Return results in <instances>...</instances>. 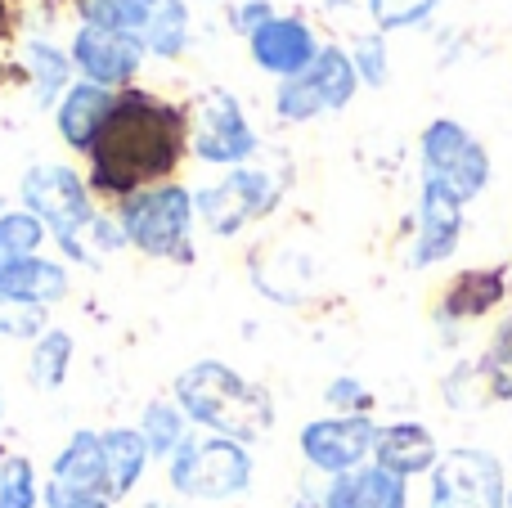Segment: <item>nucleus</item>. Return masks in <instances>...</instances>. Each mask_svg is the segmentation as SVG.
<instances>
[{
	"mask_svg": "<svg viewBox=\"0 0 512 508\" xmlns=\"http://www.w3.org/2000/svg\"><path fill=\"white\" fill-rule=\"evenodd\" d=\"M45 239H50V230H45L27 207H9V212L0 216V270L18 266V261H27V257H41Z\"/></svg>",
	"mask_w": 512,
	"mask_h": 508,
	"instance_id": "obj_27",
	"label": "nucleus"
},
{
	"mask_svg": "<svg viewBox=\"0 0 512 508\" xmlns=\"http://www.w3.org/2000/svg\"><path fill=\"white\" fill-rule=\"evenodd\" d=\"M324 405L333 414H373V392L355 374H337L324 387Z\"/></svg>",
	"mask_w": 512,
	"mask_h": 508,
	"instance_id": "obj_32",
	"label": "nucleus"
},
{
	"mask_svg": "<svg viewBox=\"0 0 512 508\" xmlns=\"http://www.w3.org/2000/svg\"><path fill=\"white\" fill-rule=\"evenodd\" d=\"M189 428H194V423L185 419V410H180L176 401H149L140 414V437H144V446H149L153 459L176 455V450L185 446Z\"/></svg>",
	"mask_w": 512,
	"mask_h": 508,
	"instance_id": "obj_26",
	"label": "nucleus"
},
{
	"mask_svg": "<svg viewBox=\"0 0 512 508\" xmlns=\"http://www.w3.org/2000/svg\"><path fill=\"white\" fill-rule=\"evenodd\" d=\"M508 266H468L459 275H450V284L441 288L436 297V329L454 333V329H468L477 320H490L499 306L508 302Z\"/></svg>",
	"mask_w": 512,
	"mask_h": 508,
	"instance_id": "obj_14",
	"label": "nucleus"
},
{
	"mask_svg": "<svg viewBox=\"0 0 512 508\" xmlns=\"http://www.w3.org/2000/svg\"><path fill=\"white\" fill-rule=\"evenodd\" d=\"M99 446H104V468H108V495L126 500L135 486L149 473V446H144L140 428H104L99 432Z\"/></svg>",
	"mask_w": 512,
	"mask_h": 508,
	"instance_id": "obj_21",
	"label": "nucleus"
},
{
	"mask_svg": "<svg viewBox=\"0 0 512 508\" xmlns=\"http://www.w3.org/2000/svg\"><path fill=\"white\" fill-rule=\"evenodd\" d=\"M50 482L68 486V491H81V495H108V468H104V446H99V432L95 428H77L63 450L54 455L50 464Z\"/></svg>",
	"mask_w": 512,
	"mask_h": 508,
	"instance_id": "obj_20",
	"label": "nucleus"
},
{
	"mask_svg": "<svg viewBox=\"0 0 512 508\" xmlns=\"http://www.w3.org/2000/svg\"><path fill=\"white\" fill-rule=\"evenodd\" d=\"M189 153V113L176 99H162L153 90H117V104L108 113L104 131L95 135L90 162V194L99 198H131L140 189L176 180L180 162Z\"/></svg>",
	"mask_w": 512,
	"mask_h": 508,
	"instance_id": "obj_1",
	"label": "nucleus"
},
{
	"mask_svg": "<svg viewBox=\"0 0 512 508\" xmlns=\"http://www.w3.org/2000/svg\"><path fill=\"white\" fill-rule=\"evenodd\" d=\"M418 167L423 180L441 185L445 194H454L463 207L477 203L490 189V149L459 122V117H432L418 135Z\"/></svg>",
	"mask_w": 512,
	"mask_h": 508,
	"instance_id": "obj_6",
	"label": "nucleus"
},
{
	"mask_svg": "<svg viewBox=\"0 0 512 508\" xmlns=\"http://www.w3.org/2000/svg\"><path fill=\"white\" fill-rule=\"evenodd\" d=\"M463 243V203L445 194L441 185L423 180L418 185V212H414V243H409V270H432L459 252Z\"/></svg>",
	"mask_w": 512,
	"mask_h": 508,
	"instance_id": "obj_13",
	"label": "nucleus"
},
{
	"mask_svg": "<svg viewBox=\"0 0 512 508\" xmlns=\"http://www.w3.org/2000/svg\"><path fill=\"white\" fill-rule=\"evenodd\" d=\"M508 508H512V486H508Z\"/></svg>",
	"mask_w": 512,
	"mask_h": 508,
	"instance_id": "obj_40",
	"label": "nucleus"
},
{
	"mask_svg": "<svg viewBox=\"0 0 512 508\" xmlns=\"http://www.w3.org/2000/svg\"><path fill=\"white\" fill-rule=\"evenodd\" d=\"M45 329H50V324H45V311H36V306H23V302H9V297H0V338L36 342Z\"/></svg>",
	"mask_w": 512,
	"mask_h": 508,
	"instance_id": "obj_33",
	"label": "nucleus"
},
{
	"mask_svg": "<svg viewBox=\"0 0 512 508\" xmlns=\"http://www.w3.org/2000/svg\"><path fill=\"white\" fill-rule=\"evenodd\" d=\"M427 508H508V473L495 450L454 446L427 477Z\"/></svg>",
	"mask_w": 512,
	"mask_h": 508,
	"instance_id": "obj_9",
	"label": "nucleus"
},
{
	"mask_svg": "<svg viewBox=\"0 0 512 508\" xmlns=\"http://www.w3.org/2000/svg\"><path fill=\"white\" fill-rule=\"evenodd\" d=\"M41 477L27 455L0 459V508H41Z\"/></svg>",
	"mask_w": 512,
	"mask_h": 508,
	"instance_id": "obj_29",
	"label": "nucleus"
},
{
	"mask_svg": "<svg viewBox=\"0 0 512 508\" xmlns=\"http://www.w3.org/2000/svg\"><path fill=\"white\" fill-rule=\"evenodd\" d=\"M292 508H328V504H324V491H310V486H306V491L292 500Z\"/></svg>",
	"mask_w": 512,
	"mask_h": 508,
	"instance_id": "obj_37",
	"label": "nucleus"
},
{
	"mask_svg": "<svg viewBox=\"0 0 512 508\" xmlns=\"http://www.w3.org/2000/svg\"><path fill=\"white\" fill-rule=\"evenodd\" d=\"M194 189L180 180L140 189L117 203V225L126 234V248L144 252L153 261H194Z\"/></svg>",
	"mask_w": 512,
	"mask_h": 508,
	"instance_id": "obj_4",
	"label": "nucleus"
},
{
	"mask_svg": "<svg viewBox=\"0 0 512 508\" xmlns=\"http://www.w3.org/2000/svg\"><path fill=\"white\" fill-rule=\"evenodd\" d=\"M441 441L427 423H414V419H396V423H382L378 428V446H373V464L387 468V473L405 477H432V468L441 464Z\"/></svg>",
	"mask_w": 512,
	"mask_h": 508,
	"instance_id": "obj_16",
	"label": "nucleus"
},
{
	"mask_svg": "<svg viewBox=\"0 0 512 508\" xmlns=\"http://www.w3.org/2000/svg\"><path fill=\"white\" fill-rule=\"evenodd\" d=\"M0 428H5V392H0Z\"/></svg>",
	"mask_w": 512,
	"mask_h": 508,
	"instance_id": "obj_39",
	"label": "nucleus"
},
{
	"mask_svg": "<svg viewBox=\"0 0 512 508\" xmlns=\"http://www.w3.org/2000/svg\"><path fill=\"white\" fill-rule=\"evenodd\" d=\"M144 54L149 50L135 36L104 32V27H86V23L72 32V45H68V59L81 72V81L104 90H131V81L144 68Z\"/></svg>",
	"mask_w": 512,
	"mask_h": 508,
	"instance_id": "obj_12",
	"label": "nucleus"
},
{
	"mask_svg": "<svg viewBox=\"0 0 512 508\" xmlns=\"http://www.w3.org/2000/svg\"><path fill=\"white\" fill-rule=\"evenodd\" d=\"M68 293H72V275H68V266L54 257H27V261H18V266L0 270V297H9V302L50 311V306L63 302Z\"/></svg>",
	"mask_w": 512,
	"mask_h": 508,
	"instance_id": "obj_19",
	"label": "nucleus"
},
{
	"mask_svg": "<svg viewBox=\"0 0 512 508\" xmlns=\"http://www.w3.org/2000/svg\"><path fill=\"white\" fill-rule=\"evenodd\" d=\"M351 63L355 72H360V86L369 90H382L391 81V54H387V41H382V32H364L351 41Z\"/></svg>",
	"mask_w": 512,
	"mask_h": 508,
	"instance_id": "obj_31",
	"label": "nucleus"
},
{
	"mask_svg": "<svg viewBox=\"0 0 512 508\" xmlns=\"http://www.w3.org/2000/svg\"><path fill=\"white\" fill-rule=\"evenodd\" d=\"M252 450L216 432H189L185 446L167 459V486L180 500L194 504H225L252 491Z\"/></svg>",
	"mask_w": 512,
	"mask_h": 508,
	"instance_id": "obj_5",
	"label": "nucleus"
},
{
	"mask_svg": "<svg viewBox=\"0 0 512 508\" xmlns=\"http://www.w3.org/2000/svg\"><path fill=\"white\" fill-rule=\"evenodd\" d=\"M248 54L261 72L288 81V77H297V72H306L310 63H315L319 36L301 14H274L270 23H261L248 36Z\"/></svg>",
	"mask_w": 512,
	"mask_h": 508,
	"instance_id": "obj_15",
	"label": "nucleus"
},
{
	"mask_svg": "<svg viewBox=\"0 0 512 508\" xmlns=\"http://www.w3.org/2000/svg\"><path fill=\"white\" fill-rule=\"evenodd\" d=\"M189 45V5L185 0H158V14H153L149 32H144V50L158 54V59H176Z\"/></svg>",
	"mask_w": 512,
	"mask_h": 508,
	"instance_id": "obj_28",
	"label": "nucleus"
},
{
	"mask_svg": "<svg viewBox=\"0 0 512 508\" xmlns=\"http://www.w3.org/2000/svg\"><path fill=\"white\" fill-rule=\"evenodd\" d=\"M77 18L86 27H104V32H122L144 41L153 14H158V0H72Z\"/></svg>",
	"mask_w": 512,
	"mask_h": 508,
	"instance_id": "obj_22",
	"label": "nucleus"
},
{
	"mask_svg": "<svg viewBox=\"0 0 512 508\" xmlns=\"http://www.w3.org/2000/svg\"><path fill=\"white\" fill-rule=\"evenodd\" d=\"M328 508H409V482L378 464H364L324 486Z\"/></svg>",
	"mask_w": 512,
	"mask_h": 508,
	"instance_id": "obj_18",
	"label": "nucleus"
},
{
	"mask_svg": "<svg viewBox=\"0 0 512 508\" xmlns=\"http://www.w3.org/2000/svg\"><path fill=\"white\" fill-rule=\"evenodd\" d=\"M360 90V72H355L351 54L342 45H319L315 63L297 77L274 86V113L288 126H306L324 113H342Z\"/></svg>",
	"mask_w": 512,
	"mask_h": 508,
	"instance_id": "obj_7",
	"label": "nucleus"
},
{
	"mask_svg": "<svg viewBox=\"0 0 512 508\" xmlns=\"http://www.w3.org/2000/svg\"><path fill=\"white\" fill-rule=\"evenodd\" d=\"M72 333L68 329H45L41 338L32 342V360H27V383L36 392H59L68 383V369H72Z\"/></svg>",
	"mask_w": 512,
	"mask_h": 508,
	"instance_id": "obj_25",
	"label": "nucleus"
},
{
	"mask_svg": "<svg viewBox=\"0 0 512 508\" xmlns=\"http://www.w3.org/2000/svg\"><path fill=\"white\" fill-rule=\"evenodd\" d=\"M261 149V135L252 131L243 104L230 90H207L198 108L189 113V153L207 167H248Z\"/></svg>",
	"mask_w": 512,
	"mask_h": 508,
	"instance_id": "obj_10",
	"label": "nucleus"
},
{
	"mask_svg": "<svg viewBox=\"0 0 512 508\" xmlns=\"http://www.w3.org/2000/svg\"><path fill=\"white\" fill-rule=\"evenodd\" d=\"M113 104H117V90L90 86V81H72L68 95L54 104V131H59V140L68 144L72 153H90V144L104 131Z\"/></svg>",
	"mask_w": 512,
	"mask_h": 508,
	"instance_id": "obj_17",
	"label": "nucleus"
},
{
	"mask_svg": "<svg viewBox=\"0 0 512 508\" xmlns=\"http://www.w3.org/2000/svg\"><path fill=\"white\" fill-rule=\"evenodd\" d=\"M274 18V9H270V0H248V5H239V18H234V27H239L243 36H252L261 23H270Z\"/></svg>",
	"mask_w": 512,
	"mask_h": 508,
	"instance_id": "obj_35",
	"label": "nucleus"
},
{
	"mask_svg": "<svg viewBox=\"0 0 512 508\" xmlns=\"http://www.w3.org/2000/svg\"><path fill=\"white\" fill-rule=\"evenodd\" d=\"M23 59H27V77H32V99L41 108H50V104H59L63 95H68V86H72V59H68V50H59V45H50V41H27V50H23Z\"/></svg>",
	"mask_w": 512,
	"mask_h": 508,
	"instance_id": "obj_23",
	"label": "nucleus"
},
{
	"mask_svg": "<svg viewBox=\"0 0 512 508\" xmlns=\"http://www.w3.org/2000/svg\"><path fill=\"white\" fill-rule=\"evenodd\" d=\"M171 401L185 410V419L203 432L230 437L239 446H252L274 428V401L261 383L243 378L225 360H194L176 374Z\"/></svg>",
	"mask_w": 512,
	"mask_h": 508,
	"instance_id": "obj_2",
	"label": "nucleus"
},
{
	"mask_svg": "<svg viewBox=\"0 0 512 508\" xmlns=\"http://www.w3.org/2000/svg\"><path fill=\"white\" fill-rule=\"evenodd\" d=\"M369 18L378 32H409V27H427L441 0H364Z\"/></svg>",
	"mask_w": 512,
	"mask_h": 508,
	"instance_id": "obj_30",
	"label": "nucleus"
},
{
	"mask_svg": "<svg viewBox=\"0 0 512 508\" xmlns=\"http://www.w3.org/2000/svg\"><path fill=\"white\" fill-rule=\"evenodd\" d=\"M9 32H14V0H0V45L9 41Z\"/></svg>",
	"mask_w": 512,
	"mask_h": 508,
	"instance_id": "obj_36",
	"label": "nucleus"
},
{
	"mask_svg": "<svg viewBox=\"0 0 512 508\" xmlns=\"http://www.w3.org/2000/svg\"><path fill=\"white\" fill-rule=\"evenodd\" d=\"M472 369H477V383H481V392H486V401H495V405L512 401V311L495 324V333H490V342L481 347Z\"/></svg>",
	"mask_w": 512,
	"mask_h": 508,
	"instance_id": "obj_24",
	"label": "nucleus"
},
{
	"mask_svg": "<svg viewBox=\"0 0 512 508\" xmlns=\"http://www.w3.org/2000/svg\"><path fill=\"white\" fill-rule=\"evenodd\" d=\"M144 508H171L167 500H149V504H144Z\"/></svg>",
	"mask_w": 512,
	"mask_h": 508,
	"instance_id": "obj_38",
	"label": "nucleus"
},
{
	"mask_svg": "<svg viewBox=\"0 0 512 508\" xmlns=\"http://www.w3.org/2000/svg\"><path fill=\"white\" fill-rule=\"evenodd\" d=\"M378 428L382 423H373V414H324V419H310L297 432V450L310 473L333 482V477L373 464Z\"/></svg>",
	"mask_w": 512,
	"mask_h": 508,
	"instance_id": "obj_11",
	"label": "nucleus"
},
{
	"mask_svg": "<svg viewBox=\"0 0 512 508\" xmlns=\"http://www.w3.org/2000/svg\"><path fill=\"white\" fill-rule=\"evenodd\" d=\"M18 198L77 266H95L86 252V234L99 212L81 171H72L68 162H32L18 180Z\"/></svg>",
	"mask_w": 512,
	"mask_h": 508,
	"instance_id": "obj_3",
	"label": "nucleus"
},
{
	"mask_svg": "<svg viewBox=\"0 0 512 508\" xmlns=\"http://www.w3.org/2000/svg\"><path fill=\"white\" fill-rule=\"evenodd\" d=\"M41 508H113V500L104 495H81V491H68L59 482H45L41 491Z\"/></svg>",
	"mask_w": 512,
	"mask_h": 508,
	"instance_id": "obj_34",
	"label": "nucleus"
},
{
	"mask_svg": "<svg viewBox=\"0 0 512 508\" xmlns=\"http://www.w3.org/2000/svg\"><path fill=\"white\" fill-rule=\"evenodd\" d=\"M283 203V180L265 167H234L216 185L194 189V212L216 239H234L252 221H265Z\"/></svg>",
	"mask_w": 512,
	"mask_h": 508,
	"instance_id": "obj_8",
	"label": "nucleus"
}]
</instances>
